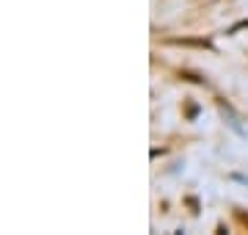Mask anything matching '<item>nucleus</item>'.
Masks as SVG:
<instances>
[{
  "instance_id": "1",
  "label": "nucleus",
  "mask_w": 248,
  "mask_h": 235,
  "mask_svg": "<svg viewBox=\"0 0 248 235\" xmlns=\"http://www.w3.org/2000/svg\"><path fill=\"white\" fill-rule=\"evenodd\" d=\"M174 45H196V47H210V42H193V39H174Z\"/></svg>"
},
{
  "instance_id": "2",
  "label": "nucleus",
  "mask_w": 248,
  "mask_h": 235,
  "mask_svg": "<svg viewBox=\"0 0 248 235\" xmlns=\"http://www.w3.org/2000/svg\"><path fill=\"white\" fill-rule=\"evenodd\" d=\"M240 28H248V19H243V22H237L234 28H229V34H237Z\"/></svg>"
}]
</instances>
